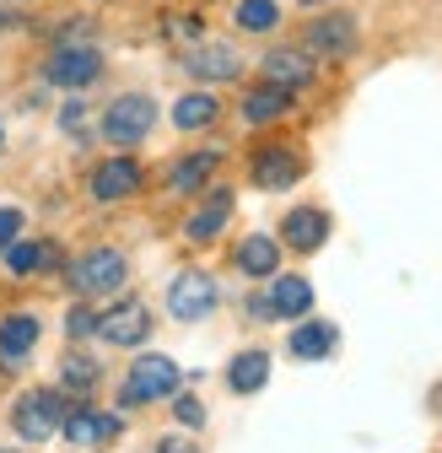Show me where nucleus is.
Wrapping results in <instances>:
<instances>
[{
	"label": "nucleus",
	"mask_w": 442,
	"mask_h": 453,
	"mask_svg": "<svg viewBox=\"0 0 442 453\" xmlns=\"http://www.w3.org/2000/svg\"><path fill=\"white\" fill-rule=\"evenodd\" d=\"M125 280H130V259L119 249H92L71 265L76 297H114V292H125Z\"/></svg>",
	"instance_id": "nucleus-1"
},
{
	"label": "nucleus",
	"mask_w": 442,
	"mask_h": 453,
	"mask_svg": "<svg viewBox=\"0 0 442 453\" xmlns=\"http://www.w3.org/2000/svg\"><path fill=\"white\" fill-rule=\"evenodd\" d=\"M156 125V103L141 97V92H125L103 108V141L108 146H141Z\"/></svg>",
	"instance_id": "nucleus-2"
},
{
	"label": "nucleus",
	"mask_w": 442,
	"mask_h": 453,
	"mask_svg": "<svg viewBox=\"0 0 442 453\" xmlns=\"http://www.w3.org/2000/svg\"><path fill=\"white\" fill-rule=\"evenodd\" d=\"M179 362L173 357H141L125 378V405H146V400H168V394H179Z\"/></svg>",
	"instance_id": "nucleus-3"
},
{
	"label": "nucleus",
	"mask_w": 442,
	"mask_h": 453,
	"mask_svg": "<svg viewBox=\"0 0 442 453\" xmlns=\"http://www.w3.org/2000/svg\"><path fill=\"white\" fill-rule=\"evenodd\" d=\"M60 421H65V400H60L54 388H33V394H22L17 411H11V426H17L27 442L54 437V432H60Z\"/></svg>",
	"instance_id": "nucleus-4"
},
{
	"label": "nucleus",
	"mask_w": 442,
	"mask_h": 453,
	"mask_svg": "<svg viewBox=\"0 0 442 453\" xmlns=\"http://www.w3.org/2000/svg\"><path fill=\"white\" fill-rule=\"evenodd\" d=\"M302 49L313 54V60H346V54L356 49V17L335 12V17H318V22H308V33H302Z\"/></svg>",
	"instance_id": "nucleus-5"
},
{
	"label": "nucleus",
	"mask_w": 442,
	"mask_h": 453,
	"mask_svg": "<svg viewBox=\"0 0 442 453\" xmlns=\"http://www.w3.org/2000/svg\"><path fill=\"white\" fill-rule=\"evenodd\" d=\"M210 308H216V280L205 270H184L173 287H168V313L173 319L194 324V319H210Z\"/></svg>",
	"instance_id": "nucleus-6"
},
{
	"label": "nucleus",
	"mask_w": 442,
	"mask_h": 453,
	"mask_svg": "<svg viewBox=\"0 0 442 453\" xmlns=\"http://www.w3.org/2000/svg\"><path fill=\"white\" fill-rule=\"evenodd\" d=\"M103 76V54L92 43H60L49 60V81L54 87H92Z\"/></svg>",
	"instance_id": "nucleus-7"
},
{
	"label": "nucleus",
	"mask_w": 442,
	"mask_h": 453,
	"mask_svg": "<svg viewBox=\"0 0 442 453\" xmlns=\"http://www.w3.org/2000/svg\"><path fill=\"white\" fill-rule=\"evenodd\" d=\"M184 71L194 81H238L243 76V54L232 43H194L184 54Z\"/></svg>",
	"instance_id": "nucleus-8"
},
{
	"label": "nucleus",
	"mask_w": 442,
	"mask_h": 453,
	"mask_svg": "<svg viewBox=\"0 0 442 453\" xmlns=\"http://www.w3.org/2000/svg\"><path fill=\"white\" fill-rule=\"evenodd\" d=\"M97 334L108 340V346H141V340L151 334V313H146V303L125 297L119 308H108V313L97 319Z\"/></svg>",
	"instance_id": "nucleus-9"
},
{
	"label": "nucleus",
	"mask_w": 442,
	"mask_h": 453,
	"mask_svg": "<svg viewBox=\"0 0 442 453\" xmlns=\"http://www.w3.org/2000/svg\"><path fill=\"white\" fill-rule=\"evenodd\" d=\"M248 173H254L259 189H292L302 179V157L292 146H259L254 162H248Z\"/></svg>",
	"instance_id": "nucleus-10"
},
{
	"label": "nucleus",
	"mask_w": 442,
	"mask_h": 453,
	"mask_svg": "<svg viewBox=\"0 0 442 453\" xmlns=\"http://www.w3.org/2000/svg\"><path fill=\"white\" fill-rule=\"evenodd\" d=\"M141 162L135 157H108L97 173H92V200H103V205H114V200H130V195H141Z\"/></svg>",
	"instance_id": "nucleus-11"
},
{
	"label": "nucleus",
	"mask_w": 442,
	"mask_h": 453,
	"mask_svg": "<svg viewBox=\"0 0 442 453\" xmlns=\"http://www.w3.org/2000/svg\"><path fill=\"white\" fill-rule=\"evenodd\" d=\"M60 432H65L71 448H108V442L125 432V421L108 416V411H71V416L60 421Z\"/></svg>",
	"instance_id": "nucleus-12"
},
{
	"label": "nucleus",
	"mask_w": 442,
	"mask_h": 453,
	"mask_svg": "<svg viewBox=\"0 0 442 453\" xmlns=\"http://www.w3.org/2000/svg\"><path fill=\"white\" fill-rule=\"evenodd\" d=\"M264 81L270 87H286V92L308 87L313 81V54L308 49H275V54H264Z\"/></svg>",
	"instance_id": "nucleus-13"
},
{
	"label": "nucleus",
	"mask_w": 442,
	"mask_h": 453,
	"mask_svg": "<svg viewBox=\"0 0 442 453\" xmlns=\"http://www.w3.org/2000/svg\"><path fill=\"white\" fill-rule=\"evenodd\" d=\"M281 238H286L297 254H313V249L329 238V216H324V211H313V205H297V211L281 221Z\"/></svg>",
	"instance_id": "nucleus-14"
},
{
	"label": "nucleus",
	"mask_w": 442,
	"mask_h": 453,
	"mask_svg": "<svg viewBox=\"0 0 442 453\" xmlns=\"http://www.w3.org/2000/svg\"><path fill=\"white\" fill-rule=\"evenodd\" d=\"M38 346V319L33 313H11L6 324H0V362L6 367H22Z\"/></svg>",
	"instance_id": "nucleus-15"
},
{
	"label": "nucleus",
	"mask_w": 442,
	"mask_h": 453,
	"mask_svg": "<svg viewBox=\"0 0 442 453\" xmlns=\"http://www.w3.org/2000/svg\"><path fill=\"white\" fill-rule=\"evenodd\" d=\"M227 221H232V195H227V189H210V200L189 216L184 238H189V243H210V238L221 233V226H227Z\"/></svg>",
	"instance_id": "nucleus-16"
},
{
	"label": "nucleus",
	"mask_w": 442,
	"mask_h": 453,
	"mask_svg": "<svg viewBox=\"0 0 442 453\" xmlns=\"http://www.w3.org/2000/svg\"><path fill=\"white\" fill-rule=\"evenodd\" d=\"M335 346H340L335 324H297L292 329V357H302V362H324Z\"/></svg>",
	"instance_id": "nucleus-17"
},
{
	"label": "nucleus",
	"mask_w": 442,
	"mask_h": 453,
	"mask_svg": "<svg viewBox=\"0 0 442 453\" xmlns=\"http://www.w3.org/2000/svg\"><path fill=\"white\" fill-rule=\"evenodd\" d=\"M281 113H292V92H286V87H270V81H264L259 92L243 97V119H248V125H275Z\"/></svg>",
	"instance_id": "nucleus-18"
},
{
	"label": "nucleus",
	"mask_w": 442,
	"mask_h": 453,
	"mask_svg": "<svg viewBox=\"0 0 442 453\" xmlns=\"http://www.w3.org/2000/svg\"><path fill=\"white\" fill-rule=\"evenodd\" d=\"M270 308H275V319H302L313 308V287H308L302 275H281L270 287Z\"/></svg>",
	"instance_id": "nucleus-19"
},
{
	"label": "nucleus",
	"mask_w": 442,
	"mask_h": 453,
	"mask_svg": "<svg viewBox=\"0 0 442 453\" xmlns=\"http://www.w3.org/2000/svg\"><path fill=\"white\" fill-rule=\"evenodd\" d=\"M238 270H243V275H275V270H281V243L264 238V233L243 238V243H238Z\"/></svg>",
	"instance_id": "nucleus-20"
},
{
	"label": "nucleus",
	"mask_w": 442,
	"mask_h": 453,
	"mask_svg": "<svg viewBox=\"0 0 442 453\" xmlns=\"http://www.w3.org/2000/svg\"><path fill=\"white\" fill-rule=\"evenodd\" d=\"M216 162H221V151H194V157H184L173 173H168V189H173V195H194V189H205V179L216 173Z\"/></svg>",
	"instance_id": "nucleus-21"
},
{
	"label": "nucleus",
	"mask_w": 442,
	"mask_h": 453,
	"mask_svg": "<svg viewBox=\"0 0 442 453\" xmlns=\"http://www.w3.org/2000/svg\"><path fill=\"white\" fill-rule=\"evenodd\" d=\"M270 383V357L264 351H243L232 367H227V388L232 394H259Z\"/></svg>",
	"instance_id": "nucleus-22"
},
{
	"label": "nucleus",
	"mask_w": 442,
	"mask_h": 453,
	"mask_svg": "<svg viewBox=\"0 0 442 453\" xmlns=\"http://www.w3.org/2000/svg\"><path fill=\"white\" fill-rule=\"evenodd\" d=\"M216 113H221V103L210 92H184L173 103V125L179 130H205V125H216Z\"/></svg>",
	"instance_id": "nucleus-23"
},
{
	"label": "nucleus",
	"mask_w": 442,
	"mask_h": 453,
	"mask_svg": "<svg viewBox=\"0 0 442 453\" xmlns=\"http://www.w3.org/2000/svg\"><path fill=\"white\" fill-rule=\"evenodd\" d=\"M43 265H54V249L49 243H33V238H11L6 243V270L11 275H33Z\"/></svg>",
	"instance_id": "nucleus-24"
},
{
	"label": "nucleus",
	"mask_w": 442,
	"mask_h": 453,
	"mask_svg": "<svg viewBox=\"0 0 442 453\" xmlns=\"http://www.w3.org/2000/svg\"><path fill=\"white\" fill-rule=\"evenodd\" d=\"M275 22H281V6H275V0H243L238 6L243 33H275Z\"/></svg>",
	"instance_id": "nucleus-25"
},
{
	"label": "nucleus",
	"mask_w": 442,
	"mask_h": 453,
	"mask_svg": "<svg viewBox=\"0 0 442 453\" xmlns=\"http://www.w3.org/2000/svg\"><path fill=\"white\" fill-rule=\"evenodd\" d=\"M97 378H103V372H97V362H92V357H65V362H60V383H65L71 394L97 388Z\"/></svg>",
	"instance_id": "nucleus-26"
},
{
	"label": "nucleus",
	"mask_w": 442,
	"mask_h": 453,
	"mask_svg": "<svg viewBox=\"0 0 442 453\" xmlns=\"http://www.w3.org/2000/svg\"><path fill=\"white\" fill-rule=\"evenodd\" d=\"M65 334H71V340L97 334V313H92V308H71V313H65Z\"/></svg>",
	"instance_id": "nucleus-27"
},
{
	"label": "nucleus",
	"mask_w": 442,
	"mask_h": 453,
	"mask_svg": "<svg viewBox=\"0 0 442 453\" xmlns=\"http://www.w3.org/2000/svg\"><path fill=\"white\" fill-rule=\"evenodd\" d=\"M173 416H179L184 426H205V405L194 400V394H179V400H173Z\"/></svg>",
	"instance_id": "nucleus-28"
},
{
	"label": "nucleus",
	"mask_w": 442,
	"mask_h": 453,
	"mask_svg": "<svg viewBox=\"0 0 442 453\" xmlns=\"http://www.w3.org/2000/svg\"><path fill=\"white\" fill-rule=\"evenodd\" d=\"M11 238H22V211L17 205H0V249H6Z\"/></svg>",
	"instance_id": "nucleus-29"
},
{
	"label": "nucleus",
	"mask_w": 442,
	"mask_h": 453,
	"mask_svg": "<svg viewBox=\"0 0 442 453\" xmlns=\"http://www.w3.org/2000/svg\"><path fill=\"white\" fill-rule=\"evenodd\" d=\"M60 130H71V135L87 130V103H65V108H60Z\"/></svg>",
	"instance_id": "nucleus-30"
},
{
	"label": "nucleus",
	"mask_w": 442,
	"mask_h": 453,
	"mask_svg": "<svg viewBox=\"0 0 442 453\" xmlns=\"http://www.w3.org/2000/svg\"><path fill=\"white\" fill-rule=\"evenodd\" d=\"M156 453H200V448H194V442H184V437H162V442H156Z\"/></svg>",
	"instance_id": "nucleus-31"
},
{
	"label": "nucleus",
	"mask_w": 442,
	"mask_h": 453,
	"mask_svg": "<svg viewBox=\"0 0 442 453\" xmlns=\"http://www.w3.org/2000/svg\"><path fill=\"white\" fill-rule=\"evenodd\" d=\"M0 27H22V17H17L11 6H0Z\"/></svg>",
	"instance_id": "nucleus-32"
},
{
	"label": "nucleus",
	"mask_w": 442,
	"mask_h": 453,
	"mask_svg": "<svg viewBox=\"0 0 442 453\" xmlns=\"http://www.w3.org/2000/svg\"><path fill=\"white\" fill-rule=\"evenodd\" d=\"M0 151H6V125H0Z\"/></svg>",
	"instance_id": "nucleus-33"
},
{
	"label": "nucleus",
	"mask_w": 442,
	"mask_h": 453,
	"mask_svg": "<svg viewBox=\"0 0 442 453\" xmlns=\"http://www.w3.org/2000/svg\"><path fill=\"white\" fill-rule=\"evenodd\" d=\"M302 6H324V0H302Z\"/></svg>",
	"instance_id": "nucleus-34"
}]
</instances>
